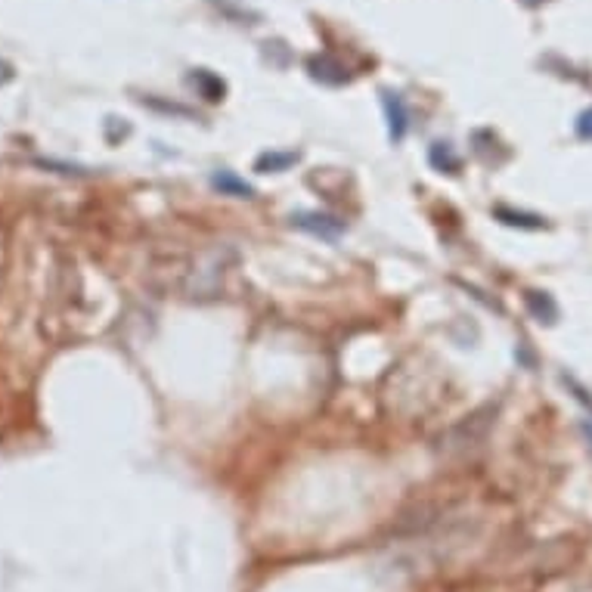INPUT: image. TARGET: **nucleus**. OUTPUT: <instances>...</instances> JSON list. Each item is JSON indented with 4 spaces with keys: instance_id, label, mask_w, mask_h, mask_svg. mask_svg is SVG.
<instances>
[{
    "instance_id": "39448f33",
    "label": "nucleus",
    "mask_w": 592,
    "mask_h": 592,
    "mask_svg": "<svg viewBox=\"0 0 592 592\" xmlns=\"http://www.w3.org/2000/svg\"><path fill=\"white\" fill-rule=\"evenodd\" d=\"M527 304H531V310L536 317L543 319V310H546V317H549V323H552V317H556V304H552L546 295H540V292H531L527 295Z\"/></svg>"
},
{
    "instance_id": "0eeeda50",
    "label": "nucleus",
    "mask_w": 592,
    "mask_h": 592,
    "mask_svg": "<svg viewBox=\"0 0 592 592\" xmlns=\"http://www.w3.org/2000/svg\"><path fill=\"white\" fill-rule=\"evenodd\" d=\"M295 161V155H267V159H261V168L264 165H270V168H286V165H292Z\"/></svg>"
},
{
    "instance_id": "f257e3e1",
    "label": "nucleus",
    "mask_w": 592,
    "mask_h": 592,
    "mask_svg": "<svg viewBox=\"0 0 592 592\" xmlns=\"http://www.w3.org/2000/svg\"><path fill=\"white\" fill-rule=\"evenodd\" d=\"M292 223L298 230H307L314 233L319 239H338L345 233V221L332 214H319V212H301V214H292Z\"/></svg>"
},
{
    "instance_id": "6e6552de",
    "label": "nucleus",
    "mask_w": 592,
    "mask_h": 592,
    "mask_svg": "<svg viewBox=\"0 0 592 592\" xmlns=\"http://www.w3.org/2000/svg\"><path fill=\"white\" fill-rule=\"evenodd\" d=\"M583 431H587V434H589V438H592V428H589V425H583Z\"/></svg>"
},
{
    "instance_id": "423d86ee",
    "label": "nucleus",
    "mask_w": 592,
    "mask_h": 592,
    "mask_svg": "<svg viewBox=\"0 0 592 592\" xmlns=\"http://www.w3.org/2000/svg\"><path fill=\"white\" fill-rule=\"evenodd\" d=\"M577 134L583 140H592V109H587V112L580 115V121H577Z\"/></svg>"
},
{
    "instance_id": "7ed1b4c3",
    "label": "nucleus",
    "mask_w": 592,
    "mask_h": 592,
    "mask_svg": "<svg viewBox=\"0 0 592 592\" xmlns=\"http://www.w3.org/2000/svg\"><path fill=\"white\" fill-rule=\"evenodd\" d=\"M214 186L221 192H227V196H236V199H248L252 196V186L245 181H239L233 171H221V174H214Z\"/></svg>"
},
{
    "instance_id": "f03ea898",
    "label": "nucleus",
    "mask_w": 592,
    "mask_h": 592,
    "mask_svg": "<svg viewBox=\"0 0 592 592\" xmlns=\"http://www.w3.org/2000/svg\"><path fill=\"white\" fill-rule=\"evenodd\" d=\"M385 103V115H388V128H391V140L400 143L407 137V128H410V112H407V103H403L400 93H385L381 97Z\"/></svg>"
},
{
    "instance_id": "20e7f679",
    "label": "nucleus",
    "mask_w": 592,
    "mask_h": 592,
    "mask_svg": "<svg viewBox=\"0 0 592 592\" xmlns=\"http://www.w3.org/2000/svg\"><path fill=\"white\" fill-rule=\"evenodd\" d=\"M431 165L441 168V171H456V168H459V159H456L453 152H450L447 143H434V150H431Z\"/></svg>"
},
{
    "instance_id": "1a4fd4ad",
    "label": "nucleus",
    "mask_w": 592,
    "mask_h": 592,
    "mask_svg": "<svg viewBox=\"0 0 592 592\" xmlns=\"http://www.w3.org/2000/svg\"><path fill=\"white\" fill-rule=\"evenodd\" d=\"M527 4H540V0H527Z\"/></svg>"
}]
</instances>
